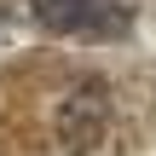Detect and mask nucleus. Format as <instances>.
<instances>
[{"mask_svg": "<svg viewBox=\"0 0 156 156\" xmlns=\"http://www.w3.org/2000/svg\"><path fill=\"white\" fill-rule=\"evenodd\" d=\"M52 35H122L133 6L127 0H29Z\"/></svg>", "mask_w": 156, "mask_h": 156, "instance_id": "1", "label": "nucleus"}]
</instances>
